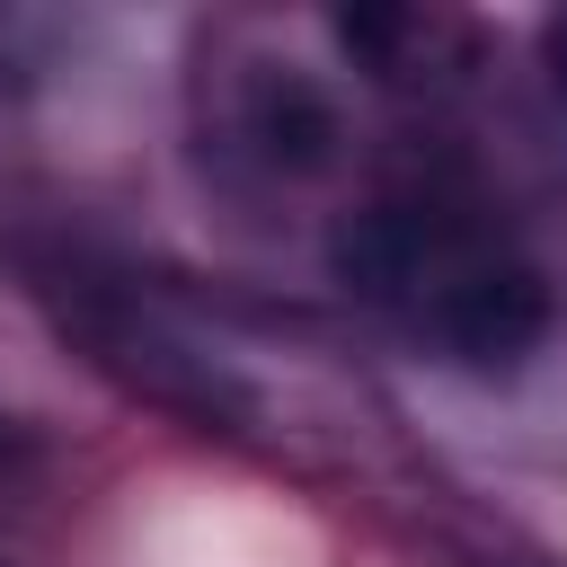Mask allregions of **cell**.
<instances>
[{
    "instance_id": "cell-1",
    "label": "cell",
    "mask_w": 567,
    "mask_h": 567,
    "mask_svg": "<svg viewBox=\"0 0 567 567\" xmlns=\"http://www.w3.org/2000/svg\"><path fill=\"white\" fill-rule=\"evenodd\" d=\"M328 257L408 337H425L434 354L478 363V372L523 363L549 328V284L505 239H487L478 221H461L443 204H372L337 230Z\"/></svg>"
},
{
    "instance_id": "cell-2",
    "label": "cell",
    "mask_w": 567,
    "mask_h": 567,
    "mask_svg": "<svg viewBox=\"0 0 567 567\" xmlns=\"http://www.w3.org/2000/svg\"><path fill=\"white\" fill-rule=\"evenodd\" d=\"M257 142H266L275 159H292V168H319L328 142H337V115H328L301 80H266V97H257Z\"/></svg>"
},
{
    "instance_id": "cell-3",
    "label": "cell",
    "mask_w": 567,
    "mask_h": 567,
    "mask_svg": "<svg viewBox=\"0 0 567 567\" xmlns=\"http://www.w3.org/2000/svg\"><path fill=\"white\" fill-rule=\"evenodd\" d=\"M549 71H558V89H567V9L549 18Z\"/></svg>"
}]
</instances>
